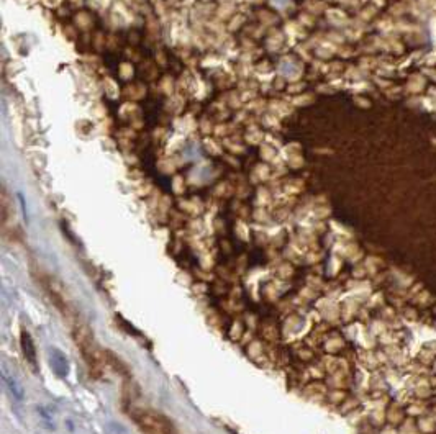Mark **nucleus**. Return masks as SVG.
Segmentation results:
<instances>
[{"mask_svg": "<svg viewBox=\"0 0 436 434\" xmlns=\"http://www.w3.org/2000/svg\"><path fill=\"white\" fill-rule=\"evenodd\" d=\"M51 367L54 369V372L58 374L59 377H66L69 374V362L68 359L63 352H59L58 349H53L51 351Z\"/></svg>", "mask_w": 436, "mask_h": 434, "instance_id": "f257e3e1", "label": "nucleus"}, {"mask_svg": "<svg viewBox=\"0 0 436 434\" xmlns=\"http://www.w3.org/2000/svg\"><path fill=\"white\" fill-rule=\"evenodd\" d=\"M21 349H23V354L26 360L30 362L33 369H36V351H35V344H33L31 336L28 334V331L23 329L21 332Z\"/></svg>", "mask_w": 436, "mask_h": 434, "instance_id": "f03ea898", "label": "nucleus"}, {"mask_svg": "<svg viewBox=\"0 0 436 434\" xmlns=\"http://www.w3.org/2000/svg\"><path fill=\"white\" fill-rule=\"evenodd\" d=\"M5 382H7V387H8L10 393H12V395H13L16 400H21V398H23V390H21V387L18 385V383H16L15 379H12V377H7V375H5Z\"/></svg>", "mask_w": 436, "mask_h": 434, "instance_id": "7ed1b4c3", "label": "nucleus"}]
</instances>
